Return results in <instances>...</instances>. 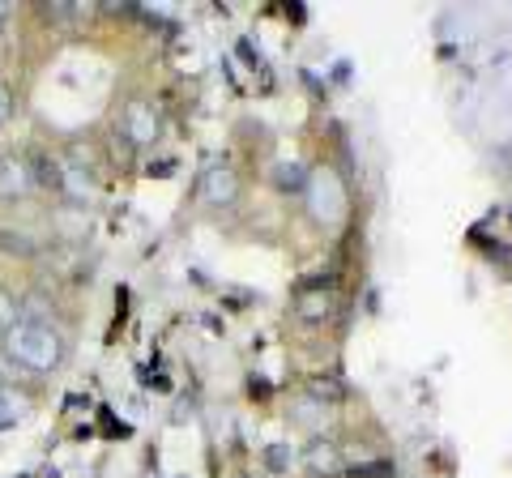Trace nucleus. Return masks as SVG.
<instances>
[{"instance_id":"nucleus-1","label":"nucleus","mask_w":512,"mask_h":478,"mask_svg":"<svg viewBox=\"0 0 512 478\" xmlns=\"http://www.w3.org/2000/svg\"><path fill=\"white\" fill-rule=\"evenodd\" d=\"M0 350H5V359L18 372H35V376L56 372L64 363V338L60 333L52 325H43V321H22V316L5 329Z\"/></svg>"},{"instance_id":"nucleus-2","label":"nucleus","mask_w":512,"mask_h":478,"mask_svg":"<svg viewBox=\"0 0 512 478\" xmlns=\"http://www.w3.org/2000/svg\"><path fill=\"white\" fill-rule=\"evenodd\" d=\"M35 193V171L18 154H0V201H18Z\"/></svg>"},{"instance_id":"nucleus-3","label":"nucleus","mask_w":512,"mask_h":478,"mask_svg":"<svg viewBox=\"0 0 512 478\" xmlns=\"http://www.w3.org/2000/svg\"><path fill=\"white\" fill-rule=\"evenodd\" d=\"M120 129H124V137L133 141V146H154L158 141V129H163V124H158V111L150 107V103H128L124 107V120H120Z\"/></svg>"},{"instance_id":"nucleus-4","label":"nucleus","mask_w":512,"mask_h":478,"mask_svg":"<svg viewBox=\"0 0 512 478\" xmlns=\"http://www.w3.org/2000/svg\"><path fill=\"white\" fill-rule=\"evenodd\" d=\"M235 197H239V180H235L231 167L205 171V180H201V201L205 205H214V210H227V205H235Z\"/></svg>"},{"instance_id":"nucleus-5","label":"nucleus","mask_w":512,"mask_h":478,"mask_svg":"<svg viewBox=\"0 0 512 478\" xmlns=\"http://www.w3.org/2000/svg\"><path fill=\"white\" fill-rule=\"evenodd\" d=\"M26 419V402L9 385H0V432H9V427H18Z\"/></svg>"},{"instance_id":"nucleus-6","label":"nucleus","mask_w":512,"mask_h":478,"mask_svg":"<svg viewBox=\"0 0 512 478\" xmlns=\"http://www.w3.org/2000/svg\"><path fill=\"white\" fill-rule=\"evenodd\" d=\"M0 252H5V257H35L39 244L30 235H22V231H5V227H0Z\"/></svg>"},{"instance_id":"nucleus-7","label":"nucleus","mask_w":512,"mask_h":478,"mask_svg":"<svg viewBox=\"0 0 512 478\" xmlns=\"http://www.w3.org/2000/svg\"><path fill=\"white\" fill-rule=\"evenodd\" d=\"M18 316H22V308H18V299H13L9 291H5V286H0V333H5L13 321H18Z\"/></svg>"},{"instance_id":"nucleus-8","label":"nucleus","mask_w":512,"mask_h":478,"mask_svg":"<svg viewBox=\"0 0 512 478\" xmlns=\"http://www.w3.org/2000/svg\"><path fill=\"white\" fill-rule=\"evenodd\" d=\"M278 184L282 188H295V193H299L308 180H303V167L299 163H278Z\"/></svg>"},{"instance_id":"nucleus-9","label":"nucleus","mask_w":512,"mask_h":478,"mask_svg":"<svg viewBox=\"0 0 512 478\" xmlns=\"http://www.w3.org/2000/svg\"><path fill=\"white\" fill-rule=\"evenodd\" d=\"M9 116H13V90H9L5 82H0V129L9 124Z\"/></svg>"},{"instance_id":"nucleus-10","label":"nucleus","mask_w":512,"mask_h":478,"mask_svg":"<svg viewBox=\"0 0 512 478\" xmlns=\"http://www.w3.org/2000/svg\"><path fill=\"white\" fill-rule=\"evenodd\" d=\"M18 376H22V372L13 368V363L5 359V350H0V385H9V389H13V380H18Z\"/></svg>"},{"instance_id":"nucleus-11","label":"nucleus","mask_w":512,"mask_h":478,"mask_svg":"<svg viewBox=\"0 0 512 478\" xmlns=\"http://www.w3.org/2000/svg\"><path fill=\"white\" fill-rule=\"evenodd\" d=\"M9 22V0H0V26Z\"/></svg>"}]
</instances>
